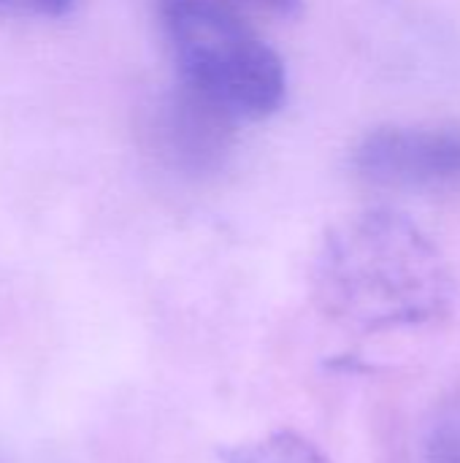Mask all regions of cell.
Instances as JSON below:
<instances>
[{"mask_svg": "<svg viewBox=\"0 0 460 463\" xmlns=\"http://www.w3.org/2000/svg\"><path fill=\"white\" fill-rule=\"evenodd\" d=\"M312 290L325 317L361 334H385L445 317L455 282L439 247L409 217L363 209L328 228Z\"/></svg>", "mask_w": 460, "mask_h": 463, "instance_id": "cell-1", "label": "cell"}, {"mask_svg": "<svg viewBox=\"0 0 460 463\" xmlns=\"http://www.w3.org/2000/svg\"><path fill=\"white\" fill-rule=\"evenodd\" d=\"M160 27L179 81L236 119H263L285 103L282 57L230 8L211 0H160Z\"/></svg>", "mask_w": 460, "mask_h": 463, "instance_id": "cell-2", "label": "cell"}, {"mask_svg": "<svg viewBox=\"0 0 460 463\" xmlns=\"http://www.w3.org/2000/svg\"><path fill=\"white\" fill-rule=\"evenodd\" d=\"M355 174L396 193L460 190V125H385L352 152Z\"/></svg>", "mask_w": 460, "mask_h": 463, "instance_id": "cell-3", "label": "cell"}, {"mask_svg": "<svg viewBox=\"0 0 460 463\" xmlns=\"http://www.w3.org/2000/svg\"><path fill=\"white\" fill-rule=\"evenodd\" d=\"M236 122L220 103L179 81L157 111L155 136L174 165L201 174L222 163L233 144Z\"/></svg>", "mask_w": 460, "mask_h": 463, "instance_id": "cell-4", "label": "cell"}, {"mask_svg": "<svg viewBox=\"0 0 460 463\" xmlns=\"http://www.w3.org/2000/svg\"><path fill=\"white\" fill-rule=\"evenodd\" d=\"M230 463H331V458L296 431H274L239 448Z\"/></svg>", "mask_w": 460, "mask_h": 463, "instance_id": "cell-5", "label": "cell"}, {"mask_svg": "<svg viewBox=\"0 0 460 463\" xmlns=\"http://www.w3.org/2000/svg\"><path fill=\"white\" fill-rule=\"evenodd\" d=\"M423 458L426 463H460V396L445 404L431 420Z\"/></svg>", "mask_w": 460, "mask_h": 463, "instance_id": "cell-6", "label": "cell"}, {"mask_svg": "<svg viewBox=\"0 0 460 463\" xmlns=\"http://www.w3.org/2000/svg\"><path fill=\"white\" fill-rule=\"evenodd\" d=\"M79 0H0V16L19 19H54L76 8Z\"/></svg>", "mask_w": 460, "mask_h": 463, "instance_id": "cell-7", "label": "cell"}, {"mask_svg": "<svg viewBox=\"0 0 460 463\" xmlns=\"http://www.w3.org/2000/svg\"><path fill=\"white\" fill-rule=\"evenodd\" d=\"M252 3L268 5V8H274V11H282V14H287V11H296V8L301 5V0H252Z\"/></svg>", "mask_w": 460, "mask_h": 463, "instance_id": "cell-8", "label": "cell"}]
</instances>
